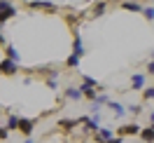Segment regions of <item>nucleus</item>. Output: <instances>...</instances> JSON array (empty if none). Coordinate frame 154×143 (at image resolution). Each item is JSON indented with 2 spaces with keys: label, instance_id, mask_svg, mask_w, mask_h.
I'll return each mask as SVG.
<instances>
[{
  "label": "nucleus",
  "instance_id": "f257e3e1",
  "mask_svg": "<svg viewBox=\"0 0 154 143\" xmlns=\"http://www.w3.org/2000/svg\"><path fill=\"white\" fill-rule=\"evenodd\" d=\"M140 132H143V127L138 122H128V124H122V127H117L115 129V136H140Z\"/></svg>",
  "mask_w": 154,
  "mask_h": 143
},
{
  "label": "nucleus",
  "instance_id": "f03ea898",
  "mask_svg": "<svg viewBox=\"0 0 154 143\" xmlns=\"http://www.w3.org/2000/svg\"><path fill=\"white\" fill-rule=\"evenodd\" d=\"M17 7L12 5V2H0V26L5 24V21H10L12 17H17Z\"/></svg>",
  "mask_w": 154,
  "mask_h": 143
},
{
  "label": "nucleus",
  "instance_id": "7ed1b4c3",
  "mask_svg": "<svg viewBox=\"0 0 154 143\" xmlns=\"http://www.w3.org/2000/svg\"><path fill=\"white\" fill-rule=\"evenodd\" d=\"M115 138V129H110V127H100L96 134H94V141L96 143H110Z\"/></svg>",
  "mask_w": 154,
  "mask_h": 143
},
{
  "label": "nucleus",
  "instance_id": "20e7f679",
  "mask_svg": "<svg viewBox=\"0 0 154 143\" xmlns=\"http://www.w3.org/2000/svg\"><path fill=\"white\" fill-rule=\"evenodd\" d=\"M19 132L23 134L26 138H30L33 132H35V120H30V117H19Z\"/></svg>",
  "mask_w": 154,
  "mask_h": 143
},
{
  "label": "nucleus",
  "instance_id": "39448f33",
  "mask_svg": "<svg viewBox=\"0 0 154 143\" xmlns=\"http://www.w3.org/2000/svg\"><path fill=\"white\" fill-rule=\"evenodd\" d=\"M17 70H19V63H14L10 59H2V61H0V73H2V75L12 77V75H17Z\"/></svg>",
  "mask_w": 154,
  "mask_h": 143
},
{
  "label": "nucleus",
  "instance_id": "423d86ee",
  "mask_svg": "<svg viewBox=\"0 0 154 143\" xmlns=\"http://www.w3.org/2000/svg\"><path fill=\"white\" fill-rule=\"evenodd\" d=\"M72 54L75 57H84L87 52H84V42H82V35H79V31H75V35H72Z\"/></svg>",
  "mask_w": 154,
  "mask_h": 143
},
{
  "label": "nucleus",
  "instance_id": "0eeeda50",
  "mask_svg": "<svg viewBox=\"0 0 154 143\" xmlns=\"http://www.w3.org/2000/svg\"><path fill=\"white\" fill-rule=\"evenodd\" d=\"M84 127H82V129H84V132H91V134H96L98 129H100V124H98V115H91V117H84Z\"/></svg>",
  "mask_w": 154,
  "mask_h": 143
},
{
  "label": "nucleus",
  "instance_id": "6e6552de",
  "mask_svg": "<svg viewBox=\"0 0 154 143\" xmlns=\"http://www.w3.org/2000/svg\"><path fill=\"white\" fill-rule=\"evenodd\" d=\"M131 89H133V92H143L145 89V75L143 73H133V77H131Z\"/></svg>",
  "mask_w": 154,
  "mask_h": 143
},
{
  "label": "nucleus",
  "instance_id": "1a4fd4ad",
  "mask_svg": "<svg viewBox=\"0 0 154 143\" xmlns=\"http://www.w3.org/2000/svg\"><path fill=\"white\" fill-rule=\"evenodd\" d=\"M63 96H66L68 101H79V99H84V96H82V89H79V87H66Z\"/></svg>",
  "mask_w": 154,
  "mask_h": 143
},
{
  "label": "nucleus",
  "instance_id": "9d476101",
  "mask_svg": "<svg viewBox=\"0 0 154 143\" xmlns=\"http://www.w3.org/2000/svg\"><path fill=\"white\" fill-rule=\"evenodd\" d=\"M82 122H84V117H79V120H58L56 127H61L63 132H70V129H75L77 124H82Z\"/></svg>",
  "mask_w": 154,
  "mask_h": 143
},
{
  "label": "nucleus",
  "instance_id": "9b49d317",
  "mask_svg": "<svg viewBox=\"0 0 154 143\" xmlns=\"http://www.w3.org/2000/svg\"><path fill=\"white\" fill-rule=\"evenodd\" d=\"M107 108L115 113V117H124V115H126V106H124V103H119V101H112V99H110Z\"/></svg>",
  "mask_w": 154,
  "mask_h": 143
},
{
  "label": "nucleus",
  "instance_id": "f8f14e48",
  "mask_svg": "<svg viewBox=\"0 0 154 143\" xmlns=\"http://www.w3.org/2000/svg\"><path fill=\"white\" fill-rule=\"evenodd\" d=\"M140 141H143V143H154V124L143 127V132H140Z\"/></svg>",
  "mask_w": 154,
  "mask_h": 143
},
{
  "label": "nucleus",
  "instance_id": "ddd939ff",
  "mask_svg": "<svg viewBox=\"0 0 154 143\" xmlns=\"http://www.w3.org/2000/svg\"><path fill=\"white\" fill-rule=\"evenodd\" d=\"M5 59H10V61H14V63H19V52H17V47L14 45H7L5 47Z\"/></svg>",
  "mask_w": 154,
  "mask_h": 143
},
{
  "label": "nucleus",
  "instance_id": "4468645a",
  "mask_svg": "<svg viewBox=\"0 0 154 143\" xmlns=\"http://www.w3.org/2000/svg\"><path fill=\"white\" fill-rule=\"evenodd\" d=\"M5 127H7V132H14V129H19V115L10 113V115H7V122H5Z\"/></svg>",
  "mask_w": 154,
  "mask_h": 143
},
{
  "label": "nucleus",
  "instance_id": "2eb2a0df",
  "mask_svg": "<svg viewBox=\"0 0 154 143\" xmlns=\"http://www.w3.org/2000/svg\"><path fill=\"white\" fill-rule=\"evenodd\" d=\"M143 7L145 5H140V2H122V10H126V12H140L143 14Z\"/></svg>",
  "mask_w": 154,
  "mask_h": 143
},
{
  "label": "nucleus",
  "instance_id": "dca6fc26",
  "mask_svg": "<svg viewBox=\"0 0 154 143\" xmlns=\"http://www.w3.org/2000/svg\"><path fill=\"white\" fill-rule=\"evenodd\" d=\"M79 89H82V96H84V99H89V101H96V96H98L96 89H91V87H84V85H79Z\"/></svg>",
  "mask_w": 154,
  "mask_h": 143
},
{
  "label": "nucleus",
  "instance_id": "f3484780",
  "mask_svg": "<svg viewBox=\"0 0 154 143\" xmlns=\"http://www.w3.org/2000/svg\"><path fill=\"white\" fill-rule=\"evenodd\" d=\"M107 10V2H96L91 7V17H103V12Z\"/></svg>",
  "mask_w": 154,
  "mask_h": 143
},
{
  "label": "nucleus",
  "instance_id": "a211bd4d",
  "mask_svg": "<svg viewBox=\"0 0 154 143\" xmlns=\"http://www.w3.org/2000/svg\"><path fill=\"white\" fill-rule=\"evenodd\" d=\"M79 61H82L79 57H75V54H70V57L66 59V68H79Z\"/></svg>",
  "mask_w": 154,
  "mask_h": 143
},
{
  "label": "nucleus",
  "instance_id": "6ab92c4d",
  "mask_svg": "<svg viewBox=\"0 0 154 143\" xmlns=\"http://www.w3.org/2000/svg\"><path fill=\"white\" fill-rule=\"evenodd\" d=\"M126 113H131V115H140V113H143V106H140V103H131V106H126Z\"/></svg>",
  "mask_w": 154,
  "mask_h": 143
},
{
  "label": "nucleus",
  "instance_id": "aec40b11",
  "mask_svg": "<svg viewBox=\"0 0 154 143\" xmlns=\"http://www.w3.org/2000/svg\"><path fill=\"white\" fill-rule=\"evenodd\" d=\"M143 17L147 21H154V7L152 5H147V7H143Z\"/></svg>",
  "mask_w": 154,
  "mask_h": 143
},
{
  "label": "nucleus",
  "instance_id": "412c9836",
  "mask_svg": "<svg viewBox=\"0 0 154 143\" xmlns=\"http://www.w3.org/2000/svg\"><path fill=\"white\" fill-rule=\"evenodd\" d=\"M143 99L145 101H154V87H145L143 89Z\"/></svg>",
  "mask_w": 154,
  "mask_h": 143
},
{
  "label": "nucleus",
  "instance_id": "4be33fe9",
  "mask_svg": "<svg viewBox=\"0 0 154 143\" xmlns=\"http://www.w3.org/2000/svg\"><path fill=\"white\" fill-rule=\"evenodd\" d=\"M10 138V132H7V127H2L0 124V141H7Z\"/></svg>",
  "mask_w": 154,
  "mask_h": 143
},
{
  "label": "nucleus",
  "instance_id": "5701e85b",
  "mask_svg": "<svg viewBox=\"0 0 154 143\" xmlns=\"http://www.w3.org/2000/svg\"><path fill=\"white\" fill-rule=\"evenodd\" d=\"M47 87H49V89H56V87H58V80H54V77H47Z\"/></svg>",
  "mask_w": 154,
  "mask_h": 143
},
{
  "label": "nucleus",
  "instance_id": "b1692460",
  "mask_svg": "<svg viewBox=\"0 0 154 143\" xmlns=\"http://www.w3.org/2000/svg\"><path fill=\"white\" fill-rule=\"evenodd\" d=\"M147 73H149V75H154V61H149V63H147Z\"/></svg>",
  "mask_w": 154,
  "mask_h": 143
},
{
  "label": "nucleus",
  "instance_id": "393cba45",
  "mask_svg": "<svg viewBox=\"0 0 154 143\" xmlns=\"http://www.w3.org/2000/svg\"><path fill=\"white\" fill-rule=\"evenodd\" d=\"M110 143H124V138H122V136H115V138H112Z\"/></svg>",
  "mask_w": 154,
  "mask_h": 143
},
{
  "label": "nucleus",
  "instance_id": "a878e982",
  "mask_svg": "<svg viewBox=\"0 0 154 143\" xmlns=\"http://www.w3.org/2000/svg\"><path fill=\"white\" fill-rule=\"evenodd\" d=\"M149 124H154V108H152V113H149Z\"/></svg>",
  "mask_w": 154,
  "mask_h": 143
},
{
  "label": "nucleus",
  "instance_id": "bb28decb",
  "mask_svg": "<svg viewBox=\"0 0 154 143\" xmlns=\"http://www.w3.org/2000/svg\"><path fill=\"white\" fill-rule=\"evenodd\" d=\"M23 143H35V141H33V138H26V141H23Z\"/></svg>",
  "mask_w": 154,
  "mask_h": 143
},
{
  "label": "nucleus",
  "instance_id": "cd10ccee",
  "mask_svg": "<svg viewBox=\"0 0 154 143\" xmlns=\"http://www.w3.org/2000/svg\"><path fill=\"white\" fill-rule=\"evenodd\" d=\"M0 75H2V73H0Z\"/></svg>",
  "mask_w": 154,
  "mask_h": 143
},
{
  "label": "nucleus",
  "instance_id": "c85d7f7f",
  "mask_svg": "<svg viewBox=\"0 0 154 143\" xmlns=\"http://www.w3.org/2000/svg\"><path fill=\"white\" fill-rule=\"evenodd\" d=\"M140 143H143V141H140Z\"/></svg>",
  "mask_w": 154,
  "mask_h": 143
}]
</instances>
